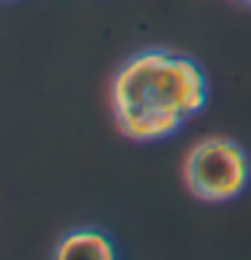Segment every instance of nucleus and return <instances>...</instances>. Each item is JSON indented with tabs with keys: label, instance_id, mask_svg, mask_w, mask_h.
<instances>
[{
	"label": "nucleus",
	"instance_id": "3",
	"mask_svg": "<svg viewBox=\"0 0 251 260\" xmlns=\"http://www.w3.org/2000/svg\"><path fill=\"white\" fill-rule=\"evenodd\" d=\"M52 260H116V249L97 228H76L57 241Z\"/></svg>",
	"mask_w": 251,
	"mask_h": 260
},
{
	"label": "nucleus",
	"instance_id": "2",
	"mask_svg": "<svg viewBox=\"0 0 251 260\" xmlns=\"http://www.w3.org/2000/svg\"><path fill=\"white\" fill-rule=\"evenodd\" d=\"M181 176L186 190L197 201L224 203L246 190L251 162L238 141L224 136H208L189 146Z\"/></svg>",
	"mask_w": 251,
	"mask_h": 260
},
{
	"label": "nucleus",
	"instance_id": "1",
	"mask_svg": "<svg viewBox=\"0 0 251 260\" xmlns=\"http://www.w3.org/2000/svg\"><path fill=\"white\" fill-rule=\"evenodd\" d=\"M208 103V79L192 57L146 49L127 57L111 81V114L130 141H162Z\"/></svg>",
	"mask_w": 251,
	"mask_h": 260
},
{
	"label": "nucleus",
	"instance_id": "4",
	"mask_svg": "<svg viewBox=\"0 0 251 260\" xmlns=\"http://www.w3.org/2000/svg\"><path fill=\"white\" fill-rule=\"evenodd\" d=\"M238 3H243V6H251V0H238Z\"/></svg>",
	"mask_w": 251,
	"mask_h": 260
}]
</instances>
